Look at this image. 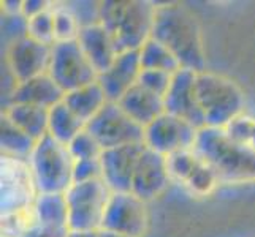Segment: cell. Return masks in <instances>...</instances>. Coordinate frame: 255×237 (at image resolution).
<instances>
[{
    "instance_id": "cell-18",
    "label": "cell",
    "mask_w": 255,
    "mask_h": 237,
    "mask_svg": "<svg viewBox=\"0 0 255 237\" xmlns=\"http://www.w3.org/2000/svg\"><path fill=\"white\" fill-rule=\"evenodd\" d=\"M64 98H65V92L46 73L17 85L10 103H8V106L10 104H30V106H37L49 111L56 104L62 103Z\"/></svg>"
},
{
    "instance_id": "cell-14",
    "label": "cell",
    "mask_w": 255,
    "mask_h": 237,
    "mask_svg": "<svg viewBox=\"0 0 255 237\" xmlns=\"http://www.w3.org/2000/svg\"><path fill=\"white\" fill-rule=\"evenodd\" d=\"M144 149L146 146L143 143L108 149L102 152V179L111 193H131L136 164Z\"/></svg>"
},
{
    "instance_id": "cell-16",
    "label": "cell",
    "mask_w": 255,
    "mask_h": 237,
    "mask_svg": "<svg viewBox=\"0 0 255 237\" xmlns=\"http://www.w3.org/2000/svg\"><path fill=\"white\" fill-rule=\"evenodd\" d=\"M139 73H141L139 51H128L119 54L107 72L99 75L97 82L102 85L108 101L118 103L138 82Z\"/></svg>"
},
{
    "instance_id": "cell-26",
    "label": "cell",
    "mask_w": 255,
    "mask_h": 237,
    "mask_svg": "<svg viewBox=\"0 0 255 237\" xmlns=\"http://www.w3.org/2000/svg\"><path fill=\"white\" fill-rule=\"evenodd\" d=\"M219 182L221 180H219L214 169L200 158L198 164L195 166V169H193L192 174L189 175V179L184 182V185H186L193 195L206 196L217 187Z\"/></svg>"
},
{
    "instance_id": "cell-23",
    "label": "cell",
    "mask_w": 255,
    "mask_h": 237,
    "mask_svg": "<svg viewBox=\"0 0 255 237\" xmlns=\"http://www.w3.org/2000/svg\"><path fill=\"white\" fill-rule=\"evenodd\" d=\"M84 128V122L80 117H76L64 101L49 109L48 135L57 139L59 143L68 146L72 139L80 135Z\"/></svg>"
},
{
    "instance_id": "cell-17",
    "label": "cell",
    "mask_w": 255,
    "mask_h": 237,
    "mask_svg": "<svg viewBox=\"0 0 255 237\" xmlns=\"http://www.w3.org/2000/svg\"><path fill=\"white\" fill-rule=\"evenodd\" d=\"M76 41L80 43L84 56L99 75L107 72L119 56L110 32L102 24L83 27Z\"/></svg>"
},
{
    "instance_id": "cell-8",
    "label": "cell",
    "mask_w": 255,
    "mask_h": 237,
    "mask_svg": "<svg viewBox=\"0 0 255 237\" xmlns=\"http://www.w3.org/2000/svg\"><path fill=\"white\" fill-rule=\"evenodd\" d=\"M103 151L144 143V128L131 120L118 103L108 101L97 116L86 124Z\"/></svg>"
},
{
    "instance_id": "cell-15",
    "label": "cell",
    "mask_w": 255,
    "mask_h": 237,
    "mask_svg": "<svg viewBox=\"0 0 255 237\" xmlns=\"http://www.w3.org/2000/svg\"><path fill=\"white\" fill-rule=\"evenodd\" d=\"M171 177L166 166V157L146 147L139 157L131 182V193L144 203L160 196L168 187Z\"/></svg>"
},
{
    "instance_id": "cell-22",
    "label": "cell",
    "mask_w": 255,
    "mask_h": 237,
    "mask_svg": "<svg viewBox=\"0 0 255 237\" xmlns=\"http://www.w3.org/2000/svg\"><path fill=\"white\" fill-rule=\"evenodd\" d=\"M37 223L48 228H68L65 193H38L33 203Z\"/></svg>"
},
{
    "instance_id": "cell-27",
    "label": "cell",
    "mask_w": 255,
    "mask_h": 237,
    "mask_svg": "<svg viewBox=\"0 0 255 237\" xmlns=\"http://www.w3.org/2000/svg\"><path fill=\"white\" fill-rule=\"evenodd\" d=\"M54 13V32H56V43L57 41H73L78 40L80 35V24H78L73 13L68 10L67 3L52 6Z\"/></svg>"
},
{
    "instance_id": "cell-38",
    "label": "cell",
    "mask_w": 255,
    "mask_h": 237,
    "mask_svg": "<svg viewBox=\"0 0 255 237\" xmlns=\"http://www.w3.org/2000/svg\"><path fill=\"white\" fill-rule=\"evenodd\" d=\"M52 3L49 2H43V0H27V2H22V14L32 19L33 16H37L43 11H46L48 8H51Z\"/></svg>"
},
{
    "instance_id": "cell-21",
    "label": "cell",
    "mask_w": 255,
    "mask_h": 237,
    "mask_svg": "<svg viewBox=\"0 0 255 237\" xmlns=\"http://www.w3.org/2000/svg\"><path fill=\"white\" fill-rule=\"evenodd\" d=\"M3 114L35 141H40L43 136L48 135V109L30 106V104H10L3 109Z\"/></svg>"
},
{
    "instance_id": "cell-5",
    "label": "cell",
    "mask_w": 255,
    "mask_h": 237,
    "mask_svg": "<svg viewBox=\"0 0 255 237\" xmlns=\"http://www.w3.org/2000/svg\"><path fill=\"white\" fill-rule=\"evenodd\" d=\"M27 161L38 193H65L73 185V157L51 135L37 141Z\"/></svg>"
},
{
    "instance_id": "cell-13",
    "label": "cell",
    "mask_w": 255,
    "mask_h": 237,
    "mask_svg": "<svg viewBox=\"0 0 255 237\" xmlns=\"http://www.w3.org/2000/svg\"><path fill=\"white\" fill-rule=\"evenodd\" d=\"M52 46L25 37L5 49V65L10 68L17 82L46 75L51 64Z\"/></svg>"
},
{
    "instance_id": "cell-1",
    "label": "cell",
    "mask_w": 255,
    "mask_h": 237,
    "mask_svg": "<svg viewBox=\"0 0 255 237\" xmlns=\"http://www.w3.org/2000/svg\"><path fill=\"white\" fill-rule=\"evenodd\" d=\"M151 38L168 48L182 68L195 73L206 72V52L201 29L195 14L187 6L181 3L157 6Z\"/></svg>"
},
{
    "instance_id": "cell-34",
    "label": "cell",
    "mask_w": 255,
    "mask_h": 237,
    "mask_svg": "<svg viewBox=\"0 0 255 237\" xmlns=\"http://www.w3.org/2000/svg\"><path fill=\"white\" fill-rule=\"evenodd\" d=\"M171 79H173L171 73L159 72V70H141L136 84L163 98L171 85Z\"/></svg>"
},
{
    "instance_id": "cell-33",
    "label": "cell",
    "mask_w": 255,
    "mask_h": 237,
    "mask_svg": "<svg viewBox=\"0 0 255 237\" xmlns=\"http://www.w3.org/2000/svg\"><path fill=\"white\" fill-rule=\"evenodd\" d=\"M225 131L236 143L246 146L248 149L255 152V119L249 116L236 117L232 124L225 127Z\"/></svg>"
},
{
    "instance_id": "cell-6",
    "label": "cell",
    "mask_w": 255,
    "mask_h": 237,
    "mask_svg": "<svg viewBox=\"0 0 255 237\" xmlns=\"http://www.w3.org/2000/svg\"><path fill=\"white\" fill-rule=\"evenodd\" d=\"M111 190L103 179L73 183L65 191L70 231H100Z\"/></svg>"
},
{
    "instance_id": "cell-31",
    "label": "cell",
    "mask_w": 255,
    "mask_h": 237,
    "mask_svg": "<svg viewBox=\"0 0 255 237\" xmlns=\"http://www.w3.org/2000/svg\"><path fill=\"white\" fill-rule=\"evenodd\" d=\"M29 37V19L22 13L19 14H5L2 16V41L5 48L13 43Z\"/></svg>"
},
{
    "instance_id": "cell-24",
    "label": "cell",
    "mask_w": 255,
    "mask_h": 237,
    "mask_svg": "<svg viewBox=\"0 0 255 237\" xmlns=\"http://www.w3.org/2000/svg\"><path fill=\"white\" fill-rule=\"evenodd\" d=\"M2 152L6 157L19 158V160H29L32 155L37 141L32 139L29 135H25L21 128H17L13 122L2 114Z\"/></svg>"
},
{
    "instance_id": "cell-20",
    "label": "cell",
    "mask_w": 255,
    "mask_h": 237,
    "mask_svg": "<svg viewBox=\"0 0 255 237\" xmlns=\"http://www.w3.org/2000/svg\"><path fill=\"white\" fill-rule=\"evenodd\" d=\"M64 103L72 109L76 117H80L84 124H87L103 109L105 104L108 103V98L102 85L99 82H94L65 93Z\"/></svg>"
},
{
    "instance_id": "cell-37",
    "label": "cell",
    "mask_w": 255,
    "mask_h": 237,
    "mask_svg": "<svg viewBox=\"0 0 255 237\" xmlns=\"http://www.w3.org/2000/svg\"><path fill=\"white\" fill-rule=\"evenodd\" d=\"M68 233V228H48L37 223L21 237H67Z\"/></svg>"
},
{
    "instance_id": "cell-9",
    "label": "cell",
    "mask_w": 255,
    "mask_h": 237,
    "mask_svg": "<svg viewBox=\"0 0 255 237\" xmlns=\"http://www.w3.org/2000/svg\"><path fill=\"white\" fill-rule=\"evenodd\" d=\"M37 196L29 161L2 155V215L32 207Z\"/></svg>"
},
{
    "instance_id": "cell-12",
    "label": "cell",
    "mask_w": 255,
    "mask_h": 237,
    "mask_svg": "<svg viewBox=\"0 0 255 237\" xmlns=\"http://www.w3.org/2000/svg\"><path fill=\"white\" fill-rule=\"evenodd\" d=\"M197 73L187 68H181L171 79V85L163 96L165 112L189 122L195 128L201 130L206 127V120L195 93Z\"/></svg>"
},
{
    "instance_id": "cell-35",
    "label": "cell",
    "mask_w": 255,
    "mask_h": 237,
    "mask_svg": "<svg viewBox=\"0 0 255 237\" xmlns=\"http://www.w3.org/2000/svg\"><path fill=\"white\" fill-rule=\"evenodd\" d=\"M67 6L76 17L81 29L100 24V2H68Z\"/></svg>"
},
{
    "instance_id": "cell-19",
    "label": "cell",
    "mask_w": 255,
    "mask_h": 237,
    "mask_svg": "<svg viewBox=\"0 0 255 237\" xmlns=\"http://www.w3.org/2000/svg\"><path fill=\"white\" fill-rule=\"evenodd\" d=\"M127 116L135 120L138 125L146 128L149 124L165 114L163 98L152 92H149L139 84H135L131 89L118 101Z\"/></svg>"
},
{
    "instance_id": "cell-7",
    "label": "cell",
    "mask_w": 255,
    "mask_h": 237,
    "mask_svg": "<svg viewBox=\"0 0 255 237\" xmlns=\"http://www.w3.org/2000/svg\"><path fill=\"white\" fill-rule=\"evenodd\" d=\"M48 75L65 93L94 84L99 79V73L87 60L76 40L57 41L52 46Z\"/></svg>"
},
{
    "instance_id": "cell-11",
    "label": "cell",
    "mask_w": 255,
    "mask_h": 237,
    "mask_svg": "<svg viewBox=\"0 0 255 237\" xmlns=\"http://www.w3.org/2000/svg\"><path fill=\"white\" fill-rule=\"evenodd\" d=\"M146 203L133 193H113L102 222L103 231L126 237H141L147 228Z\"/></svg>"
},
{
    "instance_id": "cell-32",
    "label": "cell",
    "mask_w": 255,
    "mask_h": 237,
    "mask_svg": "<svg viewBox=\"0 0 255 237\" xmlns=\"http://www.w3.org/2000/svg\"><path fill=\"white\" fill-rule=\"evenodd\" d=\"M68 151L72 154L73 160H91V158H100L103 149L100 144L95 141V138L87 131L86 128L81 131L80 135L72 139V143L68 146Z\"/></svg>"
},
{
    "instance_id": "cell-28",
    "label": "cell",
    "mask_w": 255,
    "mask_h": 237,
    "mask_svg": "<svg viewBox=\"0 0 255 237\" xmlns=\"http://www.w3.org/2000/svg\"><path fill=\"white\" fill-rule=\"evenodd\" d=\"M37 225L33 206L19 212L2 215V237H21Z\"/></svg>"
},
{
    "instance_id": "cell-25",
    "label": "cell",
    "mask_w": 255,
    "mask_h": 237,
    "mask_svg": "<svg viewBox=\"0 0 255 237\" xmlns=\"http://www.w3.org/2000/svg\"><path fill=\"white\" fill-rule=\"evenodd\" d=\"M139 64H141V70H159L171 75L182 68L173 52L154 38H149L139 49Z\"/></svg>"
},
{
    "instance_id": "cell-39",
    "label": "cell",
    "mask_w": 255,
    "mask_h": 237,
    "mask_svg": "<svg viewBox=\"0 0 255 237\" xmlns=\"http://www.w3.org/2000/svg\"><path fill=\"white\" fill-rule=\"evenodd\" d=\"M99 237H126V236L114 234V233H110V231H103V230H100V231H99Z\"/></svg>"
},
{
    "instance_id": "cell-3",
    "label": "cell",
    "mask_w": 255,
    "mask_h": 237,
    "mask_svg": "<svg viewBox=\"0 0 255 237\" xmlns=\"http://www.w3.org/2000/svg\"><path fill=\"white\" fill-rule=\"evenodd\" d=\"M155 5L143 0L100 2V24L107 29L118 54L139 51L151 38Z\"/></svg>"
},
{
    "instance_id": "cell-29",
    "label": "cell",
    "mask_w": 255,
    "mask_h": 237,
    "mask_svg": "<svg viewBox=\"0 0 255 237\" xmlns=\"http://www.w3.org/2000/svg\"><path fill=\"white\" fill-rule=\"evenodd\" d=\"M200 161V157L192 151H181L174 152L171 155L166 157V166H168V174L170 177L184 183L192 171L195 169V166Z\"/></svg>"
},
{
    "instance_id": "cell-4",
    "label": "cell",
    "mask_w": 255,
    "mask_h": 237,
    "mask_svg": "<svg viewBox=\"0 0 255 237\" xmlns=\"http://www.w3.org/2000/svg\"><path fill=\"white\" fill-rule=\"evenodd\" d=\"M195 93L206 127L225 128L243 116L244 95L232 79L216 73H197Z\"/></svg>"
},
{
    "instance_id": "cell-10",
    "label": "cell",
    "mask_w": 255,
    "mask_h": 237,
    "mask_svg": "<svg viewBox=\"0 0 255 237\" xmlns=\"http://www.w3.org/2000/svg\"><path fill=\"white\" fill-rule=\"evenodd\" d=\"M197 136L198 128L165 112L144 128V146L168 157L174 152L192 151L197 143Z\"/></svg>"
},
{
    "instance_id": "cell-36",
    "label": "cell",
    "mask_w": 255,
    "mask_h": 237,
    "mask_svg": "<svg viewBox=\"0 0 255 237\" xmlns=\"http://www.w3.org/2000/svg\"><path fill=\"white\" fill-rule=\"evenodd\" d=\"M95 179H102V163L100 158L91 160H78L73 166V183L91 182Z\"/></svg>"
},
{
    "instance_id": "cell-30",
    "label": "cell",
    "mask_w": 255,
    "mask_h": 237,
    "mask_svg": "<svg viewBox=\"0 0 255 237\" xmlns=\"http://www.w3.org/2000/svg\"><path fill=\"white\" fill-rule=\"evenodd\" d=\"M29 37L43 43V45H48V46L56 45L52 5L46 11H43L37 16H33L32 19H29Z\"/></svg>"
},
{
    "instance_id": "cell-2",
    "label": "cell",
    "mask_w": 255,
    "mask_h": 237,
    "mask_svg": "<svg viewBox=\"0 0 255 237\" xmlns=\"http://www.w3.org/2000/svg\"><path fill=\"white\" fill-rule=\"evenodd\" d=\"M193 152L214 169L221 182L255 180V152L232 139L225 128L198 130Z\"/></svg>"
}]
</instances>
